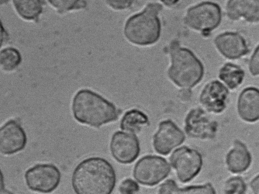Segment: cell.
Wrapping results in <instances>:
<instances>
[{
    "label": "cell",
    "mask_w": 259,
    "mask_h": 194,
    "mask_svg": "<svg viewBox=\"0 0 259 194\" xmlns=\"http://www.w3.org/2000/svg\"><path fill=\"white\" fill-rule=\"evenodd\" d=\"M116 175L111 164L104 158L93 157L80 162L71 177L77 194H110L116 185Z\"/></svg>",
    "instance_id": "obj_1"
},
{
    "label": "cell",
    "mask_w": 259,
    "mask_h": 194,
    "mask_svg": "<svg viewBox=\"0 0 259 194\" xmlns=\"http://www.w3.org/2000/svg\"><path fill=\"white\" fill-rule=\"evenodd\" d=\"M72 110L77 122L95 128L116 121L121 112L112 102L88 89L76 93Z\"/></svg>",
    "instance_id": "obj_2"
},
{
    "label": "cell",
    "mask_w": 259,
    "mask_h": 194,
    "mask_svg": "<svg viewBox=\"0 0 259 194\" xmlns=\"http://www.w3.org/2000/svg\"><path fill=\"white\" fill-rule=\"evenodd\" d=\"M167 50L170 57L167 70L168 78L177 87L191 90L203 79V64L193 52L182 46L178 40L171 41Z\"/></svg>",
    "instance_id": "obj_3"
},
{
    "label": "cell",
    "mask_w": 259,
    "mask_h": 194,
    "mask_svg": "<svg viewBox=\"0 0 259 194\" xmlns=\"http://www.w3.org/2000/svg\"><path fill=\"white\" fill-rule=\"evenodd\" d=\"M162 8L159 3H150L141 12L131 16L124 27L126 40L140 46L156 43L161 34L162 26L159 14Z\"/></svg>",
    "instance_id": "obj_4"
},
{
    "label": "cell",
    "mask_w": 259,
    "mask_h": 194,
    "mask_svg": "<svg viewBox=\"0 0 259 194\" xmlns=\"http://www.w3.org/2000/svg\"><path fill=\"white\" fill-rule=\"evenodd\" d=\"M222 20L220 5L213 2L203 1L188 8L183 22L189 28L207 37L220 26Z\"/></svg>",
    "instance_id": "obj_5"
},
{
    "label": "cell",
    "mask_w": 259,
    "mask_h": 194,
    "mask_svg": "<svg viewBox=\"0 0 259 194\" xmlns=\"http://www.w3.org/2000/svg\"><path fill=\"white\" fill-rule=\"evenodd\" d=\"M170 171V165L164 158L156 155H146L135 164L133 176L140 184L152 186L165 178Z\"/></svg>",
    "instance_id": "obj_6"
},
{
    "label": "cell",
    "mask_w": 259,
    "mask_h": 194,
    "mask_svg": "<svg viewBox=\"0 0 259 194\" xmlns=\"http://www.w3.org/2000/svg\"><path fill=\"white\" fill-rule=\"evenodd\" d=\"M179 181L188 182L200 172L203 165L201 153L192 148L183 146L175 150L169 158Z\"/></svg>",
    "instance_id": "obj_7"
},
{
    "label": "cell",
    "mask_w": 259,
    "mask_h": 194,
    "mask_svg": "<svg viewBox=\"0 0 259 194\" xmlns=\"http://www.w3.org/2000/svg\"><path fill=\"white\" fill-rule=\"evenodd\" d=\"M25 178L30 189L48 193L53 191L58 186L61 174L55 165L42 164L29 169L25 173Z\"/></svg>",
    "instance_id": "obj_8"
},
{
    "label": "cell",
    "mask_w": 259,
    "mask_h": 194,
    "mask_svg": "<svg viewBox=\"0 0 259 194\" xmlns=\"http://www.w3.org/2000/svg\"><path fill=\"white\" fill-rule=\"evenodd\" d=\"M218 124L200 107L191 109L184 120V130L190 137L201 140L215 137Z\"/></svg>",
    "instance_id": "obj_9"
},
{
    "label": "cell",
    "mask_w": 259,
    "mask_h": 194,
    "mask_svg": "<svg viewBox=\"0 0 259 194\" xmlns=\"http://www.w3.org/2000/svg\"><path fill=\"white\" fill-rule=\"evenodd\" d=\"M110 149L116 161L123 164H129L139 156L140 141L134 133L117 131L112 136Z\"/></svg>",
    "instance_id": "obj_10"
},
{
    "label": "cell",
    "mask_w": 259,
    "mask_h": 194,
    "mask_svg": "<svg viewBox=\"0 0 259 194\" xmlns=\"http://www.w3.org/2000/svg\"><path fill=\"white\" fill-rule=\"evenodd\" d=\"M185 140L184 132L172 120L167 119L159 124L158 129L153 137V146L157 153L167 155Z\"/></svg>",
    "instance_id": "obj_11"
},
{
    "label": "cell",
    "mask_w": 259,
    "mask_h": 194,
    "mask_svg": "<svg viewBox=\"0 0 259 194\" xmlns=\"http://www.w3.org/2000/svg\"><path fill=\"white\" fill-rule=\"evenodd\" d=\"M213 43L220 54L229 60L240 59L250 52L246 40L238 32L221 33L215 36Z\"/></svg>",
    "instance_id": "obj_12"
},
{
    "label": "cell",
    "mask_w": 259,
    "mask_h": 194,
    "mask_svg": "<svg viewBox=\"0 0 259 194\" xmlns=\"http://www.w3.org/2000/svg\"><path fill=\"white\" fill-rule=\"evenodd\" d=\"M229 91L227 87L218 80L206 84L199 96V101L208 112L221 113L226 108Z\"/></svg>",
    "instance_id": "obj_13"
},
{
    "label": "cell",
    "mask_w": 259,
    "mask_h": 194,
    "mask_svg": "<svg viewBox=\"0 0 259 194\" xmlns=\"http://www.w3.org/2000/svg\"><path fill=\"white\" fill-rule=\"evenodd\" d=\"M27 138L23 129L16 120H11L0 129V151L11 154L23 149Z\"/></svg>",
    "instance_id": "obj_14"
},
{
    "label": "cell",
    "mask_w": 259,
    "mask_h": 194,
    "mask_svg": "<svg viewBox=\"0 0 259 194\" xmlns=\"http://www.w3.org/2000/svg\"><path fill=\"white\" fill-rule=\"evenodd\" d=\"M226 13L232 21L243 20L250 23H258L259 0H228Z\"/></svg>",
    "instance_id": "obj_15"
},
{
    "label": "cell",
    "mask_w": 259,
    "mask_h": 194,
    "mask_svg": "<svg viewBox=\"0 0 259 194\" xmlns=\"http://www.w3.org/2000/svg\"><path fill=\"white\" fill-rule=\"evenodd\" d=\"M237 111L244 121L252 123L259 119V92L254 87L244 88L237 101Z\"/></svg>",
    "instance_id": "obj_16"
},
{
    "label": "cell",
    "mask_w": 259,
    "mask_h": 194,
    "mask_svg": "<svg viewBox=\"0 0 259 194\" xmlns=\"http://www.w3.org/2000/svg\"><path fill=\"white\" fill-rule=\"evenodd\" d=\"M251 163V156L245 144L235 140L226 157L229 171L235 174L243 172L249 167Z\"/></svg>",
    "instance_id": "obj_17"
},
{
    "label": "cell",
    "mask_w": 259,
    "mask_h": 194,
    "mask_svg": "<svg viewBox=\"0 0 259 194\" xmlns=\"http://www.w3.org/2000/svg\"><path fill=\"white\" fill-rule=\"evenodd\" d=\"M159 193H215V190L212 184L207 182L203 185H196L179 187L175 180L167 179L161 184L158 189Z\"/></svg>",
    "instance_id": "obj_18"
},
{
    "label": "cell",
    "mask_w": 259,
    "mask_h": 194,
    "mask_svg": "<svg viewBox=\"0 0 259 194\" xmlns=\"http://www.w3.org/2000/svg\"><path fill=\"white\" fill-rule=\"evenodd\" d=\"M148 117L142 111L133 108L126 111L120 122V128L130 133H139L143 126L148 125Z\"/></svg>",
    "instance_id": "obj_19"
},
{
    "label": "cell",
    "mask_w": 259,
    "mask_h": 194,
    "mask_svg": "<svg viewBox=\"0 0 259 194\" xmlns=\"http://www.w3.org/2000/svg\"><path fill=\"white\" fill-rule=\"evenodd\" d=\"M245 72L239 65L232 63H225L219 69V77L231 90H234L243 82Z\"/></svg>",
    "instance_id": "obj_20"
},
{
    "label": "cell",
    "mask_w": 259,
    "mask_h": 194,
    "mask_svg": "<svg viewBox=\"0 0 259 194\" xmlns=\"http://www.w3.org/2000/svg\"><path fill=\"white\" fill-rule=\"evenodd\" d=\"M14 8L20 17L27 21H36L43 10L41 0H13Z\"/></svg>",
    "instance_id": "obj_21"
},
{
    "label": "cell",
    "mask_w": 259,
    "mask_h": 194,
    "mask_svg": "<svg viewBox=\"0 0 259 194\" xmlns=\"http://www.w3.org/2000/svg\"><path fill=\"white\" fill-rule=\"evenodd\" d=\"M20 52L13 47L6 48L0 51V69L6 72L15 71L21 64Z\"/></svg>",
    "instance_id": "obj_22"
},
{
    "label": "cell",
    "mask_w": 259,
    "mask_h": 194,
    "mask_svg": "<svg viewBox=\"0 0 259 194\" xmlns=\"http://www.w3.org/2000/svg\"><path fill=\"white\" fill-rule=\"evenodd\" d=\"M48 2L59 13L83 9L87 6L84 0H48Z\"/></svg>",
    "instance_id": "obj_23"
},
{
    "label": "cell",
    "mask_w": 259,
    "mask_h": 194,
    "mask_svg": "<svg viewBox=\"0 0 259 194\" xmlns=\"http://www.w3.org/2000/svg\"><path fill=\"white\" fill-rule=\"evenodd\" d=\"M246 184L240 176L232 177L227 180L224 191L227 194H243L246 190Z\"/></svg>",
    "instance_id": "obj_24"
},
{
    "label": "cell",
    "mask_w": 259,
    "mask_h": 194,
    "mask_svg": "<svg viewBox=\"0 0 259 194\" xmlns=\"http://www.w3.org/2000/svg\"><path fill=\"white\" fill-rule=\"evenodd\" d=\"M140 190L138 184L131 178L124 179L119 186V191L121 193H135Z\"/></svg>",
    "instance_id": "obj_25"
},
{
    "label": "cell",
    "mask_w": 259,
    "mask_h": 194,
    "mask_svg": "<svg viewBox=\"0 0 259 194\" xmlns=\"http://www.w3.org/2000/svg\"><path fill=\"white\" fill-rule=\"evenodd\" d=\"M248 69L250 74L254 76L259 74V48L254 49L248 62Z\"/></svg>",
    "instance_id": "obj_26"
},
{
    "label": "cell",
    "mask_w": 259,
    "mask_h": 194,
    "mask_svg": "<svg viewBox=\"0 0 259 194\" xmlns=\"http://www.w3.org/2000/svg\"><path fill=\"white\" fill-rule=\"evenodd\" d=\"M135 0H106L107 5L115 10L127 9L131 7Z\"/></svg>",
    "instance_id": "obj_27"
},
{
    "label": "cell",
    "mask_w": 259,
    "mask_h": 194,
    "mask_svg": "<svg viewBox=\"0 0 259 194\" xmlns=\"http://www.w3.org/2000/svg\"><path fill=\"white\" fill-rule=\"evenodd\" d=\"M192 91L190 89H181L179 93V98L183 101H188L191 97Z\"/></svg>",
    "instance_id": "obj_28"
},
{
    "label": "cell",
    "mask_w": 259,
    "mask_h": 194,
    "mask_svg": "<svg viewBox=\"0 0 259 194\" xmlns=\"http://www.w3.org/2000/svg\"><path fill=\"white\" fill-rule=\"evenodd\" d=\"M250 187L254 193H259V177L258 175H257L252 180L250 183Z\"/></svg>",
    "instance_id": "obj_29"
},
{
    "label": "cell",
    "mask_w": 259,
    "mask_h": 194,
    "mask_svg": "<svg viewBox=\"0 0 259 194\" xmlns=\"http://www.w3.org/2000/svg\"><path fill=\"white\" fill-rule=\"evenodd\" d=\"M6 36V31L0 19V48L4 43Z\"/></svg>",
    "instance_id": "obj_30"
},
{
    "label": "cell",
    "mask_w": 259,
    "mask_h": 194,
    "mask_svg": "<svg viewBox=\"0 0 259 194\" xmlns=\"http://www.w3.org/2000/svg\"><path fill=\"white\" fill-rule=\"evenodd\" d=\"M160 1L165 6L171 7L176 5L180 0H160Z\"/></svg>",
    "instance_id": "obj_31"
},
{
    "label": "cell",
    "mask_w": 259,
    "mask_h": 194,
    "mask_svg": "<svg viewBox=\"0 0 259 194\" xmlns=\"http://www.w3.org/2000/svg\"><path fill=\"white\" fill-rule=\"evenodd\" d=\"M4 180L3 173L0 169V193L4 191Z\"/></svg>",
    "instance_id": "obj_32"
},
{
    "label": "cell",
    "mask_w": 259,
    "mask_h": 194,
    "mask_svg": "<svg viewBox=\"0 0 259 194\" xmlns=\"http://www.w3.org/2000/svg\"><path fill=\"white\" fill-rule=\"evenodd\" d=\"M8 1V0H0V5L6 3Z\"/></svg>",
    "instance_id": "obj_33"
}]
</instances>
